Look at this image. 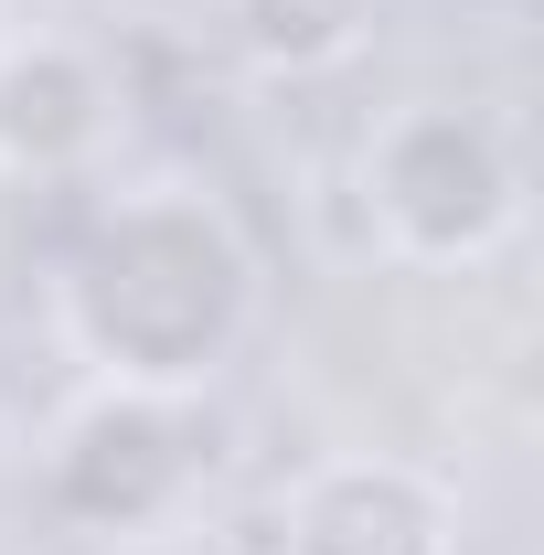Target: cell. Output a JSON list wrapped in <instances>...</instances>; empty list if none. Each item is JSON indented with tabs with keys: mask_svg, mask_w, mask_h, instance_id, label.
<instances>
[{
	"mask_svg": "<svg viewBox=\"0 0 544 555\" xmlns=\"http://www.w3.org/2000/svg\"><path fill=\"white\" fill-rule=\"evenodd\" d=\"M118 129L107 65L65 33H0V171L11 182H75Z\"/></svg>",
	"mask_w": 544,
	"mask_h": 555,
	"instance_id": "5",
	"label": "cell"
},
{
	"mask_svg": "<svg viewBox=\"0 0 544 555\" xmlns=\"http://www.w3.org/2000/svg\"><path fill=\"white\" fill-rule=\"evenodd\" d=\"M224 22H235L257 75H332L363 54L374 0H224Z\"/></svg>",
	"mask_w": 544,
	"mask_h": 555,
	"instance_id": "6",
	"label": "cell"
},
{
	"mask_svg": "<svg viewBox=\"0 0 544 555\" xmlns=\"http://www.w3.org/2000/svg\"><path fill=\"white\" fill-rule=\"evenodd\" d=\"M54 332L96 385L204 396L257 332V246L204 182H139L65 246Z\"/></svg>",
	"mask_w": 544,
	"mask_h": 555,
	"instance_id": "1",
	"label": "cell"
},
{
	"mask_svg": "<svg viewBox=\"0 0 544 555\" xmlns=\"http://www.w3.org/2000/svg\"><path fill=\"white\" fill-rule=\"evenodd\" d=\"M204 470H213V449H204V427H193V396L86 385L54 416V438L33 460V491H43V513L65 534H86V545H150V534H171L193 513Z\"/></svg>",
	"mask_w": 544,
	"mask_h": 555,
	"instance_id": "3",
	"label": "cell"
},
{
	"mask_svg": "<svg viewBox=\"0 0 544 555\" xmlns=\"http://www.w3.org/2000/svg\"><path fill=\"white\" fill-rule=\"evenodd\" d=\"M363 214L406 268H480L523 224V150L491 107L406 96L363 139Z\"/></svg>",
	"mask_w": 544,
	"mask_h": 555,
	"instance_id": "2",
	"label": "cell"
},
{
	"mask_svg": "<svg viewBox=\"0 0 544 555\" xmlns=\"http://www.w3.org/2000/svg\"><path fill=\"white\" fill-rule=\"evenodd\" d=\"M277 555H459V513L427 470L341 449V460H310L288 481Z\"/></svg>",
	"mask_w": 544,
	"mask_h": 555,
	"instance_id": "4",
	"label": "cell"
}]
</instances>
